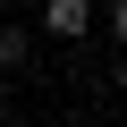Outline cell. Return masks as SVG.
<instances>
[{
  "label": "cell",
  "mask_w": 127,
  "mask_h": 127,
  "mask_svg": "<svg viewBox=\"0 0 127 127\" xmlns=\"http://www.w3.org/2000/svg\"><path fill=\"white\" fill-rule=\"evenodd\" d=\"M34 34H42V42H85V34H93V0H42Z\"/></svg>",
  "instance_id": "obj_1"
},
{
  "label": "cell",
  "mask_w": 127,
  "mask_h": 127,
  "mask_svg": "<svg viewBox=\"0 0 127 127\" xmlns=\"http://www.w3.org/2000/svg\"><path fill=\"white\" fill-rule=\"evenodd\" d=\"M26 68H34V26L0 17V76H26Z\"/></svg>",
  "instance_id": "obj_2"
},
{
  "label": "cell",
  "mask_w": 127,
  "mask_h": 127,
  "mask_svg": "<svg viewBox=\"0 0 127 127\" xmlns=\"http://www.w3.org/2000/svg\"><path fill=\"white\" fill-rule=\"evenodd\" d=\"M93 26H110V42L127 51V0H102V9H93Z\"/></svg>",
  "instance_id": "obj_3"
},
{
  "label": "cell",
  "mask_w": 127,
  "mask_h": 127,
  "mask_svg": "<svg viewBox=\"0 0 127 127\" xmlns=\"http://www.w3.org/2000/svg\"><path fill=\"white\" fill-rule=\"evenodd\" d=\"M110 76H119V93H127V51H119V59H110Z\"/></svg>",
  "instance_id": "obj_4"
}]
</instances>
